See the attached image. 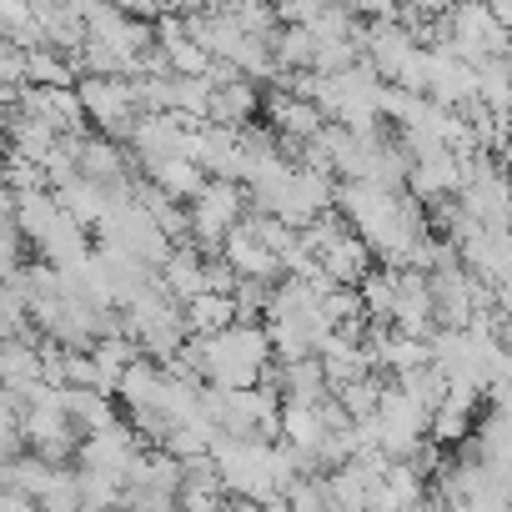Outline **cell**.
<instances>
[{
  "mask_svg": "<svg viewBox=\"0 0 512 512\" xmlns=\"http://www.w3.org/2000/svg\"><path fill=\"white\" fill-rule=\"evenodd\" d=\"M196 372L216 387V392H246L267 377L272 367V352H267V337H262V322H236L206 342H196Z\"/></svg>",
  "mask_w": 512,
  "mask_h": 512,
  "instance_id": "cell-1",
  "label": "cell"
},
{
  "mask_svg": "<svg viewBox=\"0 0 512 512\" xmlns=\"http://www.w3.org/2000/svg\"><path fill=\"white\" fill-rule=\"evenodd\" d=\"M76 101H81V111H86V121H96L101 126V136L106 141H126L131 136V126H136V101H131V81H116V76H86V81H76Z\"/></svg>",
  "mask_w": 512,
  "mask_h": 512,
  "instance_id": "cell-2",
  "label": "cell"
},
{
  "mask_svg": "<svg viewBox=\"0 0 512 512\" xmlns=\"http://www.w3.org/2000/svg\"><path fill=\"white\" fill-rule=\"evenodd\" d=\"M372 427H377V447H382L387 462H407L427 442V412H417L397 387H382L377 412H372Z\"/></svg>",
  "mask_w": 512,
  "mask_h": 512,
  "instance_id": "cell-3",
  "label": "cell"
},
{
  "mask_svg": "<svg viewBox=\"0 0 512 512\" xmlns=\"http://www.w3.org/2000/svg\"><path fill=\"white\" fill-rule=\"evenodd\" d=\"M387 327L402 332V337H422V342L432 337V292H427V277L422 272H397Z\"/></svg>",
  "mask_w": 512,
  "mask_h": 512,
  "instance_id": "cell-4",
  "label": "cell"
},
{
  "mask_svg": "<svg viewBox=\"0 0 512 512\" xmlns=\"http://www.w3.org/2000/svg\"><path fill=\"white\" fill-rule=\"evenodd\" d=\"M136 452H141V442L131 437L126 422H116V427L91 432L86 442H76V462H81V472H111V477H121V482H126V467H131Z\"/></svg>",
  "mask_w": 512,
  "mask_h": 512,
  "instance_id": "cell-5",
  "label": "cell"
},
{
  "mask_svg": "<svg viewBox=\"0 0 512 512\" xmlns=\"http://www.w3.org/2000/svg\"><path fill=\"white\" fill-rule=\"evenodd\" d=\"M156 287L166 292V302H171V307H186L191 297H201V292H206V256H196L186 241H181V246H171V256L156 267Z\"/></svg>",
  "mask_w": 512,
  "mask_h": 512,
  "instance_id": "cell-6",
  "label": "cell"
},
{
  "mask_svg": "<svg viewBox=\"0 0 512 512\" xmlns=\"http://www.w3.org/2000/svg\"><path fill=\"white\" fill-rule=\"evenodd\" d=\"M262 111H267V121H272V136L287 141V146H307V141L327 126L317 106H307V101H297V96H282V91H272V96L262 101Z\"/></svg>",
  "mask_w": 512,
  "mask_h": 512,
  "instance_id": "cell-7",
  "label": "cell"
},
{
  "mask_svg": "<svg viewBox=\"0 0 512 512\" xmlns=\"http://www.w3.org/2000/svg\"><path fill=\"white\" fill-rule=\"evenodd\" d=\"M317 367H322L327 392H342V387L372 377V357L362 352V342H347V337H337V332L317 347Z\"/></svg>",
  "mask_w": 512,
  "mask_h": 512,
  "instance_id": "cell-8",
  "label": "cell"
},
{
  "mask_svg": "<svg viewBox=\"0 0 512 512\" xmlns=\"http://www.w3.org/2000/svg\"><path fill=\"white\" fill-rule=\"evenodd\" d=\"M317 267H322V277H327L332 287H357V282H362L377 262H372V251H367L352 231H342V236H337V241H332V246L317 256Z\"/></svg>",
  "mask_w": 512,
  "mask_h": 512,
  "instance_id": "cell-9",
  "label": "cell"
},
{
  "mask_svg": "<svg viewBox=\"0 0 512 512\" xmlns=\"http://www.w3.org/2000/svg\"><path fill=\"white\" fill-rule=\"evenodd\" d=\"M141 181H146L151 191H161L166 201H176V206H191L196 191L206 186V176H201L196 161H156V166H146Z\"/></svg>",
  "mask_w": 512,
  "mask_h": 512,
  "instance_id": "cell-10",
  "label": "cell"
},
{
  "mask_svg": "<svg viewBox=\"0 0 512 512\" xmlns=\"http://www.w3.org/2000/svg\"><path fill=\"white\" fill-rule=\"evenodd\" d=\"M61 412H66V422L81 427L86 437L121 422V417H116V402L101 397V392H91V387H66V392H61Z\"/></svg>",
  "mask_w": 512,
  "mask_h": 512,
  "instance_id": "cell-11",
  "label": "cell"
},
{
  "mask_svg": "<svg viewBox=\"0 0 512 512\" xmlns=\"http://www.w3.org/2000/svg\"><path fill=\"white\" fill-rule=\"evenodd\" d=\"M226 327H236L231 297L201 292V297H191V302L181 307V332H191L196 342H206V337H216V332H226Z\"/></svg>",
  "mask_w": 512,
  "mask_h": 512,
  "instance_id": "cell-12",
  "label": "cell"
},
{
  "mask_svg": "<svg viewBox=\"0 0 512 512\" xmlns=\"http://www.w3.org/2000/svg\"><path fill=\"white\" fill-rule=\"evenodd\" d=\"M56 196V206H61V216H71L81 231L86 226H96L101 216H106V206H111V196L101 191V186H91V181H71V186H61V191H51Z\"/></svg>",
  "mask_w": 512,
  "mask_h": 512,
  "instance_id": "cell-13",
  "label": "cell"
},
{
  "mask_svg": "<svg viewBox=\"0 0 512 512\" xmlns=\"http://www.w3.org/2000/svg\"><path fill=\"white\" fill-rule=\"evenodd\" d=\"M76 497H81V512H121L126 482L111 477V472H81L76 467Z\"/></svg>",
  "mask_w": 512,
  "mask_h": 512,
  "instance_id": "cell-14",
  "label": "cell"
},
{
  "mask_svg": "<svg viewBox=\"0 0 512 512\" xmlns=\"http://www.w3.org/2000/svg\"><path fill=\"white\" fill-rule=\"evenodd\" d=\"M26 81L46 86V91H61V86H76V71H71V61L61 51L36 46V51H26Z\"/></svg>",
  "mask_w": 512,
  "mask_h": 512,
  "instance_id": "cell-15",
  "label": "cell"
},
{
  "mask_svg": "<svg viewBox=\"0 0 512 512\" xmlns=\"http://www.w3.org/2000/svg\"><path fill=\"white\" fill-rule=\"evenodd\" d=\"M382 377L372 372V377H362V382H352V387H342V392H332V402L347 412V422H367L372 412H377V397H382Z\"/></svg>",
  "mask_w": 512,
  "mask_h": 512,
  "instance_id": "cell-16",
  "label": "cell"
}]
</instances>
